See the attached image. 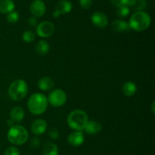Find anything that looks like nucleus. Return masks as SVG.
<instances>
[{
  "label": "nucleus",
  "mask_w": 155,
  "mask_h": 155,
  "mask_svg": "<svg viewBox=\"0 0 155 155\" xmlns=\"http://www.w3.org/2000/svg\"><path fill=\"white\" fill-rule=\"evenodd\" d=\"M48 99L42 93H34L28 99L27 107L32 114L39 115L45 112L48 107Z\"/></svg>",
  "instance_id": "obj_1"
},
{
  "label": "nucleus",
  "mask_w": 155,
  "mask_h": 155,
  "mask_svg": "<svg viewBox=\"0 0 155 155\" xmlns=\"http://www.w3.org/2000/svg\"><path fill=\"white\" fill-rule=\"evenodd\" d=\"M151 19L150 15L143 11L136 12L133 14L130 19L129 25L130 29L135 31H143L147 30L151 25Z\"/></svg>",
  "instance_id": "obj_2"
},
{
  "label": "nucleus",
  "mask_w": 155,
  "mask_h": 155,
  "mask_svg": "<svg viewBox=\"0 0 155 155\" xmlns=\"http://www.w3.org/2000/svg\"><path fill=\"white\" fill-rule=\"evenodd\" d=\"M88 115L82 109H74L68 116V124L71 129L75 131H82L87 124Z\"/></svg>",
  "instance_id": "obj_3"
},
{
  "label": "nucleus",
  "mask_w": 155,
  "mask_h": 155,
  "mask_svg": "<svg viewBox=\"0 0 155 155\" xmlns=\"http://www.w3.org/2000/svg\"><path fill=\"white\" fill-rule=\"evenodd\" d=\"M29 134L27 129L20 125H14L8 131V140L12 144L22 145L27 142Z\"/></svg>",
  "instance_id": "obj_4"
},
{
  "label": "nucleus",
  "mask_w": 155,
  "mask_h": 155,
  "mask_svg": "<svg viewBox=\"0 0 155 155\" xmlns=\"http://www.w3.org/2000/svg\"><path fill=\"white\" fill-rule=\"evenodd\" d=\"M28 93V85L25 81L17 79L12 82L8 89L9 97L15 101L22 100Z\"/></svg>",
  "instance_id": "obj_5"
},
{
  "label": "nucleus",
  "mask_w": 155,
  "mask_h": 155,
  "mask_svg": "<svg viewBox=\"0 0 155 155\" xmlns=\"http://www.w3.org/2000/svg\"><path fill=\"white\" fill-rule=\"evenodd\" d=\"M47 99L48 103H50L51 106L59 107L66 103L67 94L61 89H54L49 93Z\"/></svg>",
  "instance_id": "obj_6"
},
{
  "label": "nucleus",
  "mask_w": 155,
  "mask_h": 155,
  "mask_svg": "<svg viewBox=\"0 0 155 155\" xmlns=\"http://www.w3.org/2000/svg\"><path fill=\"white\" fill-rule=\"evenodd\" d=\"M54 26L51 22L48 21H42L37 24L36 29V34L42 38L50 37L54 32Z\"/></svg>",
  "instance_id": "obj_7"
},
{
  "label": "nucleus",
  "mask_w": 155,
  "mask_h": 155,
  "mask_svg": "<svg viewBox=\"0 0 155 155\" xmlns=\"http://www.w3.org/2000/svg\"><path fill=\"white\" fill-rule=\"evenodd\" d=\"M30 11L33 17L40 18L45 15L46 6L42 0H34L30 4Z\"/></svg>",
  "instance_id": "obj_8"
},
{
  "label": "nucleus",
  "mask_w": 155,
  "mask_h": 155,
  "mask_svg": "<svg viewBox=\"0 0 155 155\" xmlns=\"http://www.w3.org/2000/svg\"><path fill=\"white\" fill-rule=\"evenodd\" d=\"M92 24L99 28H104L108 24L107 15L101 12H95L91 16Z\"/></svg>",
  "instance_id": "obj_9"
},
{
  "label": "nucleus",
  "mask_w": 155,
  "mask_h": 155,
  "mask_svg": "<svg viewBox=\"0 0 155 155\" xmlns=\"http://www.w3.org/2000/svg\"><path fill=\"white\" fill-rule=\"evenodd\" d=\"M68 141L73 147H79L84 142V135L81 131H74L68 135Z\"/></svg>",
  "instance_id": "obj_10"
},
{
  "label": "nucleus",
  "mask_w": 155,
  "mask_h": 155,
  "mask_svg": "<svg viewBox=\"0 0 155 155\" xmlns=\"http://www.w3.org/2000/svg\"><path fill=\"white\" fill-rule=\"evenodd\" d=\"M30 129H31V132L34 135H42L47 129L46 121L43 119H37L32 122Z\"/></svg>",
  "instance_id": "obj_11"
},
{
  "label": "nucleus",
  "mask_w": 155,
  "mask_h": 155,
  "mask_svg": "<svg viewBox=\"0 0 155 155\" xmlns=\"http://www.w3.org/2000/svg\"><path fill=\"white\" fill-rule=\"evenodd\" d=\"M72 3L68 0H61L57 3L55 11H57L60 15L68 14L72 10Z\"/></svg>",
  "instance_id": "obj_12"
},
{
  "label": "nucleus",
  "mask_w": 155,
  "mask_h": 155,
  "mask_svg": "<svg viewBox=\"0 0 155 155\" xmlns=\"http://www.w3.org/2000/svg\"><path fill=\"white\" fill-rule=\"evenodd\" d=\"M54 81L48 76L42 77L38 81V87L43 91H48L54 88Z\"/></svg>",
  "instance_id": "obj_13"
},
{
  "label": "nucleus",
  "mask_w": 155,
  "mask_h": 155,
  "mask_svg": "<svg viewBox=\"0 0 155 155\" xmlns=\"http://www.w3.org/2000/svg\"><path fill=\"white\" fill-rule=\"evenodd\" d=\"M24 110L21 106H15L12 108L10 112V118L11 119L13 120L15 122H21L24 118Z\"/></svg>",
  "instance_id": "obj_14"
},
{
  "label": "nucleus",
  "mask_w": 155,
  "mask_h": 155,
  "mask_svg": "<svg viewBox=\"0 0 155 155\" xmlns=\"http://www.w3.org/2000/svg\"><path fill=\"white\" fill-rule=\"evenodd\" d=\"M84 130L89 135H95L101 130V125L98 122L90 120L88 121L87 124L85 126Z\"/></svg>",
  "instance_id": "obj_15"
},
{
  "label": "nucleus",
  "mask_w": 155,
  "mask_h": 155,
  "mask_svg": "<svg viewBox=\"0 0 155 155\" xmlns=\"http://www.w3.org/2000/svg\"><path fill=\"white\" fill-rule=\"evenodd\" d=\"M112 30L116 32H125L130 29L129 23L123 20H115L111 24Z\"/></svg>",
  "instance_id": "obj_16"
},
{
  "label": "nucleus",
  "mask_w": 155,
  "mask_h": 155,
  "mask_svg": "<svg viewBox=\"0 0 155 155\" xmlns=\"http://www.w3.org/2000/svg\"><path fill=\"white\" fill-rule=\"evenodd\" d=\"M137 91L136 84L133 81H127L123 84L122 92L127 97H132L134 95Z\"/></svg>",
  "instance_id": "obj_17"
},
{
  "label": "nucleus",
  "mask_w": 155,
  "mask_h": 155,
  "mask_svg": "<svg viewBox=\"0 0 155 155\" xmlns=\"http://www.w3.org/2000/svg\"><path fill=\"white\" fill-rule=\"evenodd\" d=\"M43 155H58V148L54 143L48 141L42 147Z\"/></svg>",
  "instance_id": "obj_18"
},
{
  "label": "nucleus",
  "mask_w": 155,
  "mask_h": 155,
  "mask_svg": "<svg viewBox=\"0 0 155 155\" xmlns=\"http://www.w3.org/2000/svg\"><path fill=\"white\" fill-rule=\"evenodd\" d=\"M15 9V3L12 0H0V13L8 14Z\"/></svg>",
  "instance_id": "obj_19"
},
{
  "label": "nucleus",
  "mask_w": 155,
  "mask_h": 155,
  "mask_svg": "<svg viewBox=\"0 0 155 155\" xmlns=\"http://www.w3.org/2000/svg\"><path fill=\"white\" fill-rule=\"evenodd\" d=\"M49 44L45 40H40L36 43V51L39 56H45L49 51Z\"/></svg>",
  "instance_id": "obj_20"
},
{
  "label": "nucleus",
  "mask_w": 155,
  "mask_h": 155,
  "mask_svg": "<svg viewBox=\"0 0 155 155\" xmlns=\"http://www.w3.org/2000/svg\"><path fill=\"white\" fill-rule=\"evenodd\" d=\"M130 12V7L127 6V5L119 6V7H117V15L120 17V18H125V17L128 16Z\"/></svg>",
  "instance_id": "obj_21"
},
{
  "label": "nucleus",
  "mask_w": 155,
  "mask_h": 155,
  "mask_svg": "<svg viewBox=\"0 0 155 155\" xmlns=\"http://www.w3.org/2000/svg\"><path fill=\"white\" fill-rule=\"evenodd\" d=\"M22 38L24 40V42L32 43L33 41H34L36 36H35V33L33 31H31V30H26L23 33Z\"/></svg>",
  "instance_id": "obj_22"
},
{
  "label": "nucleus",
  "mask_w": 155,
  "mask_h": 155,
  "mask_svg": "<svg viewBox=\"0 0 155 155\" xmlns=\"http://www.w3.org/2000/svg\"><path fill=\"white\" fill-rule=\"evenodd\" d=\"M6 20L8 23L11 24H15L19 20V14L18 12H12L8 14L6 17Z\"/></svg>",
  "instance_id": "obj_23"
},
{
  "label": "nucleus",
  "mask_w": 155,
  "mask_h": 155,
  "mask_svg": "<svg viewBox=\"0 0 155 155\" xmlns=\"http://www.w3.org/2000/svg\"><path fill=\"white\" fill-rule=\"evenodd\" d=\"M146 5L147 3L145 0H136L133 8L137 12H140V11H143L146 8Z\"/></svg>",
  "instance_id": "obj_24"
},
{
  "label": "nucleus",
  "mask_w": 155,
  "mask_h": 155,
  "mask_svg": "<svg viewBox=\"0 0 155 155\" xmlns=\"http://www.w3.org/2000/svg\"><path fill=\"white\" fill-rule=\"evenodd\" d=\"M4 155H21V152L18 147L12 146V147H8L6 149Z\"/></svg>",
  "instance_id": "obj_25"
},
{
  "label": "nucleus",
  "mask_w": 155,
  "mask_h": 155,
  "mask_svg": "<svg viewBox=\"0 0 155 155\" xmlns=\"http://www.w3.org/2000/svg\"><path fill=\"white\" fill-rule=\"evenodd\" d=\"M80 5L83 9H89L92 6V0H80Z\"/></svg>",
  "instance_id": "obj_26"
},
{
  "label": "nucleus",
  "mask_w": 155,
  "mask_h": 155,
  "mask_svg": "<svg viewBox=\"0 0 155 155\" xmlns=\"http://www.w3.org/2000/svg\"><path fill=\"white\" fill-rule=\"evenodd\" d=\"M48 136H49V138H51V139L56 140L59 136L58 130L57 129H55V128L51 129V130L48 132Z\"/></svg>",
  "instance_id": "obj_27"
},
{
  "label": "nucleus",
  "mask_w": 155,
  "mask_h": 155,
  "mask_svg": "<svg viewBox=\"0 0 155 155\" xmlns=\"http://www.w3.org/2000/svg\"><path fill=\"white\" fill-rule=\"evenodd\" d=\"M39 144H40V141H39V139L37 137H33L30 143V147H33V148H36V147H39Z\"/></svg>",
  "instance_id": "obj_28"
},
{
  "label": "nucleus",
  "mask_w": 155,
  "mask_h": 155,
  "mask_svg": "<svg viewBox=\"0 0 155 155\" xmlns=\"http://www.w3.org/2000/svg\"><path fill=\"white\" fill-rule=\"evenodd\" d=\"M37 19H36V17H30V18H29L28 20H27V24H29V25L30 26V27H36L37 26Z\"/></svg>",
  "instance_id": "obj_29"
},
{
  "label": "nucleus",
  "mask_w": 155,
  "mask_h": 155,
  "mask_svg": "<svg viewBox=\"0 0 155 155\" xmlns=\"http://www.w3.org/2000/svg\"><path fill=\"white\" fill-rule=\"evenodd\" d=\"M110 2L116 7L124 5L127 3V0H110Z\"/></svg>",
  "instance_id": "obj_30"
},
{
  "label": "nucleus",
  "mask_w": 155,
  "mask_h": 155,
  "mask_svg": "<svg viewBox=\"0 0 155 155\" xmlns=\"http://www.w3.org/2000/svg\"><path fill=\"white\" fill-rule=\"evenodd\" d=\"M135 2H136V0H127L126 5H127V6H129V7H130V6H132V7H133L135 4Z\"/></svg>",
  "instance_id": "obj_31"
},
{
  "label": "nucleus",
  "mask_w": 155,
  "mask_h": 155,
  "mask_svg": "<svg viewBox=\"0 0 155 155\" xmlns=\"http://www.w3.org/2000/svg\"><path fill=\"white\" fill-rule=\"evenodd\" d=\"M7 125L9 126V127H12V126H13L14 125H15V122L12 119H8L7 121Z\"/></svg>",
  "instance_id": "obj_32"
},
{
  "label": "nucleus",
  "mask_w": 155,
  "mask_h": 155,
  "mask_svg": "<svg viewBox=\"0 0 155 155\" xmlns=\"http://www.w3.org/2000/svg\"><path fill=\"white\" fill-rule=\"evenodd\" d=\"M53 16H54V18H58L59 16H60V14H59L58 12H57V11H54V12H53Z\"/></svg>",
  "instance_id": "obj_33"
},
{
  "label": "nucleus",
  "mask_w": 155,
  "mask_h": 155,
  "mask_svg": "<svg viewBox=\"0 0 155 155\" xmlns=\"http://www.w3.org/2000/svg\"><path fill=\"white\" fill-rule=\"evenodd\" d=\"M155 103L154 101H153L152 103V105H151V110H152V113H154L155 112Z\"/></svg>",
  "instance_id": "obj_34"
}]
</instances>
